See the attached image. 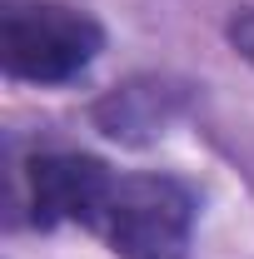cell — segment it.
I'll list each match as a JSON object with an SVG mask.
<instances>
[{
	"instance_id": "cell-3",
	"label": "cell",
	"mask_w": 254,
	"mask_h": 259,
	"mask_svg": "<svg viewBox=\"0 0 254 259\" xmlns=\"http://www.w3.org/2000/svg\"><path fill=\"white\" fill-rule=\"evenodd\" d=\"M105 164L90 155H40L25 169V194H30L35 225H80L90 194H95Z\"/></svg>"
},
{
	"instance_id": "cell-4",
	"label": "cell",
	"mask_w": 254,
	"mask_h": 259,
	"mask_svg": "<svg viewBox=\"0 0 254 259\" xmlns=\"http://www.w3.org/2000/svg\"><path fill=\"white\" fill-rule=\"evenodd\" d=\"M229 40H234V50L254 65V10H244V15L229 20Z\"/></svg>"
},
{
	"instance_id": "cell-2",
	"label": "cell",
	"mask_w": 254,
	"mask_h": 259,
	"mask_svg": "<svg viewBox=\"0 0 254 259\" xmlns=\"http://www.w3.org/2000/svg\"><path fill=\"white\" fill-rule=\"evenodd\" d=\"M105 30L90 10L65 0H5L0 10V60L15 80L60 85L100 55Z\"/></svg>"
},
{
	"instance_id": "cell-1",
	"label": "cell",
	"mask_w": 254,
	"mask_h": 259,
	"mask_svg": "<svg viewBox=\"0 0 254 259\" xmlns=\"http://www.w3.org/2000/svg\"><path fill=\"white\" fill-rule=\"evenodd\" d=\"M80 225L120 259H185L194 229V194L170 175H115L105 164Z\"/></svg>"
}]
</instances>
